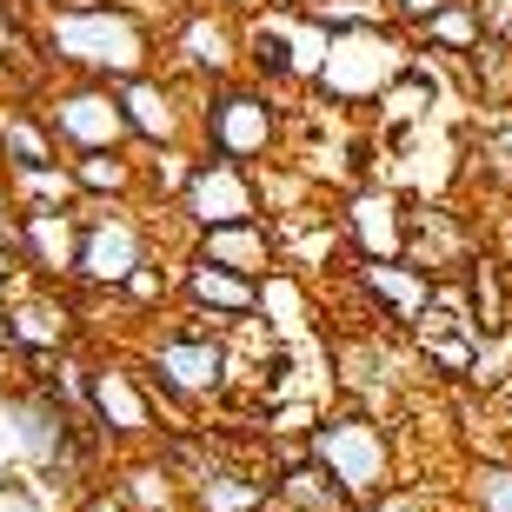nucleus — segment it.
Instances as JSON below:
<instances>
[{
  "instance_id": "19",
  "label": "nucleus",
  "mask_w": 512,
  "mask_h": 512,
  "mask_svg": "<svg viewBox=\"0 0 512 512\" xmlns=\"http://www.w3.org/2000/svg\"><path fill=\"white\" fill-rule=\"evenodd\" d=\"M360 286L380 300L386 320H426V306H433V273H419L413 260H373L360 266Z\"/></svg>"
},
{
  "instance_id": "9",
  "label": "nucleus",
  "mask_w": 512,
  "mask_h": 512,
  "mask_svg": "<svg viewBox=\"0 0 512 512\" xmlns=\"http://www.w3.org/2000/svg\"><path fill=\"white\" fill-rule=\"evenodd\" d=\"M167 54H173V74L193 80V87L207 94V87H220V80H233L247 67V20L227 14V7H213V0H200V7L180 14Z\"/></svg>"
},
{
  "instance_id": "11",
  "label": "nucleus",
  "mask_w": 512,
  "mask_h": 512,
  "mask_svg": "<svg viewBox=\"0 0 512 512\" xmlns=\"http://www.w3.org/2000/svg\"><path fill=\"white\" fill-rule=\"evenodd\" d=\"M180 220H187L193 233L240 227V220H266L260 173L233 167V160H207V153H200V167H193L187 193H180Z\"/></svg>"
},
{
  "instance_id": "33",
  "label": "nucleus",
  "mask_w": 512,
  "mask_h": 512,
  "mask_svg": "<svg viewBox=\"0 0 512 512\" xmlns=\"http://www.w3.org/2000/svg\"><path fill=\"white\" fill-rule=\"evenodd\" d=\"M74 512H133V506L114 493V486H94V493H80V506H74Z\"/></svg>"
},
{
  "instance_id": "5",
  "label": "nucleus",
  "mask_w": 512,
  "mask_h": 512,
  "mask_svg": "<svg viewBox=\"0 0 512 512\" xmlns=\"http://www.w3.org/2000/svg\"><path fill=\"white\" fill-rule=\"evenodd\" d=\"M419 60L413 34L399 27H360V34H333L326 40V60L306 94L326 100V107H380V94L393 87L406 67Z\"/></svg>"
},
{
  "instance_id": "24",
  "label": "nucleus",
  "mask_w": 512,
  "mask_h": 512,
  "mask_svg": "<svg viewBox=\"0 0 512 512\" xmlns=\"http://www.w3.org/2000/svg\"><path fill=\"white\" fill-rule=\"evenodd\" d=\"M193 167H200V147H160L140 160V193H153V200H173L180 207V193H187Z\"/></svg>"
},
{
  "instance_id": "17",
  "label": "nucleus",
  "mask_w": 512,
  "mask_h": 512,
  "mask_svg": "<svg viewBox=\"0 0 512 512\" xmlns=\"http://www.w3.org/2000/svg\"><path fill=\"white\" fill-rule=\"evenodd\" d=\"M34 167H67L54 127L40 120L34 94H7L0 100V173H34Z\"/></svg>"
},
{
  "instance_id": "30",
  "label": "nucleus",
  "mask_w": 512,
  "mask_h": 512,
  "mask_svg": "<svg viewBox=\"0 0 512 512\" xmlns=\"http://www.w3.org/2000/svg\"><path fill=\"white\" fill-rule=\"evenodd\" d=\"M473 7H479V27H486V40L512 47V0H473Z\"/></svg>"
},
{
  "instance_id": "28",
  "label": "nucleus",
  "mask_w": 512,
  "mask_h": 512,
  "mask_svg": "<svg viewBox=\"0 0 512 512\" xmlns=\"http://www.w3.org/2000/svg\"><path fill=\"white\" fill-rule=\"evenodd\" d=\"M114 300H127V306H173L180 300V273H167V266L153 260V266H140V273L120 286Z\"/></svg>"
},
{
  "instance_id": "29",
  "label": "nucleus",
  "mask_w": 512,
  "mask_h": 512,
  "mask_svg": "<svg viewBox=\"0 0 512 512\" xmlns=\"http://www.w3.org/2000/svg\"><path fill=\"white\" fill-rule=\"evenodd\" d=\"M360 512H439V493L426 486V479H399V486H386V493H373Z\"/></svg>"
},
{
  "instance_id": "14",
  "label": "nucleus",
  "mask_w": 512,
  "mask_h": 512,
  "mask_svg": "<svg viewBox=\"0 0 512 512\" xmlns=\"http://www.w3.org/2000/svg\"><path fill=\"white\" fill-rule=\"evenodd\" d=\"M180 306L187 313H200V320H213L220 333H233V326L260 320V280H240V273H227V266H207V260H180Z\"/></svg>"
},
{
  "instance_id": "3",
  "label": "nucleus",
  "mask_w": 512,
  "mask_h": 512,
  "mask_svg": "<svg viewBox=\"0 0 512 512\" xmlns=\"http://www.w3.org/2000/svg\"><path fill=\"white\" fill-rule=\"evenodd\" d=\"M286 127H293V107L273 87L233 74V80L200 94L193 147L207 153V160H233V167H273V160H286Z\"/></svg>"
},
{
  "instance_id": "31",
  "label": "nucleus",
  "mask_w": 512,
  "mask_h": 512,
  "mask_svg": "<svg viewBox=\"0 0 512 512\" xmlns=\"http://www.w3.org/2000/svg\"><path fill=\"white\" fill-rule=\"evenodd\" d=\"M0 240L20 247V200H14V187H7V173H0Z\"/></svg>"
},
{
  "instance_id": "15",
  "label": "nucleus",
  "mask_w": 512,
  "mask_h": 512,
  "mask_svg": "<svg viewBox=\"0 0 512 512\" xmlns=\"http://www.w3.org/2000/svg\"><path fill=\"white\" fill-rule=\"evenodd\" d=\"M346 233V253L353 266H373V260H406V213L386 187H353L346 213H333Z\"/></svg>"
},
{
  "instance_id": "2",
  "label": "nucleus",
  "mask_w": 512,
  "mask_h": 512,
  "mask_svg": "<svg viewBox=\"0 0 512 512\" xmlns=\"http://www.w3.org/2000/svg\"><path fill=\"white\" fill-rule=\"evenodd\" d=\"M140 373L153 386V406H167L187 426L200 406H213V399L227 393L233 340L213 320H200V313H180V320L153 326L147 340H140Z\"/></svg>"
},
{
  "instance_id": "12",
  "label": "nucleus",
  "mask_w": 512,
  "mask_h": 512,
  "mask_svg": "<svg viewBox=\"0 0 512 512\" xmlns=\"http://www.w3.org/2000/svg\"><path fill=\"white\" fill-rule=\"evenodd\" d=\"M7 340L14 360H67L80 340V306L67 300V286H20L7 300Z\"/></svg>"
},
{
  "instance_id": "26",
  "label": "nucleus",
  "mask_w": 512,
  "mask_h": 512,
  "mask_svg": "<svg viewBox=\"0 0 512 512\" xmlns=\"http://www.w3.org/2000/svg\"><path fill=\"white\" fill-rule=\"evenodd\" d=\"M466 512H512V453L466 466Z\"/></svg>"
},
{
  "instance_id": "18",
  "label": "nucleus",
  "mask_w": 512,
  "mask_h": 512,
  "mask_svg": "<svg viewBox=\"0 0 512 512\" xmlns=\"http://www.w3.org/2000/svg\"><path fill=\"white\" fill-rule=\"evenodd\" d=\"M266 506H273V473L200 466L187 486V512H266Z\"/></svg>"
},
{
  "instance_id": "20",
  "label": "nucleus",
  "mask_w": 512,
  "mask_h": 512,
  "mask_svg": "<svg viewBox=\"0 0 512 512\" xmlns=\"http://www.w3.org/2000/svg\"><path fill=\"white\" fill-rule=\"evenodd\" d=\"M413 34V47H426L433 60H466L486 47V27H479V7L473 0H446L439 14H426L419 27H406Z\"/></svg>"
},
{
  "instance_id": "34",
  "label": "nucleus",
  "mask_w": 512,
  "mask_h": 512,
  "mask_svg": "<svg viewBox=\"0 0 512 512\" xmlns=\"http://www.w3.org/2000/svg\"><path fill=\"white\" fill-rule=\"evenodd\" d=\"M213 7H227V14H247V7H260V0H213Z\"/></svg>"
},
{
  "instance_id": "32",
  "label": "nucleus",
  "mask_w": 512,
  "mask_h": 512,
  "mask_svg": "<svg viewBox=\"0 0 512 512\" xmlns=\"http://www.w3.org/2000/svg\"><path fill=\"white\" fill-rule=\"evenodd\" d=\"M439 7H446V0H386V14H393L399 27H419V20L439 14Z\"/></svg>"
},
{
  "instance_id": "8",
  "label": "nucleus",
  "mask_w": 512,
  "mask_h": 512,
  "mask_svg": "<svg viewBox=\"0 0 512 512\" xmlns=\"http://www.w3.org/2000/svg\"><path fill=\"white\" fill-rule=\"evenodd\" d=\"M140 266H153V227L140 220V207H133V200L87 207V220H80V273H74V286L120 293Z\"/></svg>"
},
{
  "instance_id": "27",
  "label": "nucleus",
  "mask_w": 512,
  "mask_h": 512,
  "mask_svg": "<svg viewBox=\"0 0 512 512\" xmlns=\"http://www.w3.org/2000/svg\"><path fill=\"white\" fill-rule=\"evenodd\" d=\"M306 20H313V27H326V34H360V27H393V14H386V0H313V7H306Z\"/></svg>"
},
{
  "instance_id": "36",
  "label": "nucleus",
  "mask_w": 512,
  "mask_h": 512,
  "mask_svg": "<svg viewBox=\"0 0 512 512\" xmlns=\"http://www.w3.org/2000/svg\"><path fill=\"white\" fill-rule=\"evenodd\" d=\"M7 87H14V67H7V54H0V100H7Z\"/></svg>"
},
{
  "instance_id": "1",
  "label": "nucleus",
  "mask_w": 512,
  "mask_h": 512,
  "mask_svg": "<svg viewBox=\"0 0 512 512\" xmlns=\"http://www.w3.org/2000/svg\"><path fill=\"white\" fill-rule=\"evenodd\" d=\"M40 67H60L67 80H140L160 74V34L127 0H47L40 20Z\"/></svg>"
},
{
  "instance_id": "21",
  "label": "nucleus",
  "mask_w": 512,
  "mask_h": 512,
  "mask_svg": "<svg viewBox=\"0 0 512 512\" xmlns=\"http://www.w3.org/2000/svg\"><path fill=\"white\" fill-rule=\"evenodd\" d=\"M80 180V200L87 207H114V200H140V160L127 153H87V160H67Z\"/></svg>"
},
{
  "instance_id": "35",
  "label": "nucleus",
  "mask_w": 512,
  "mask_h": 512,
  "mask_svg": "<svg viewBox=\"0 0 512 512\" xmlns=\"http://www.w3.org/2000/svg\"><path fill=\"white\" fill-rule=\"evenodd\" d=\"M0 353H14V340H7V300H0Z\"/></svg>"
},
{
  "instance_id": "25",
  "label": "nucleus",
  "mask_w": 512,
  "mask_h": 512,
  "mask_svg": "<svg viewBox=\"0 0 512 512\" xmlns=\"http://www.w3.org/2000/svg\"><path fill=\"white\" fill-rule=\"evenodd\" d=\"M7 187H14L20 207H87L80 200V180L74 167H34V173H7Z\"/></svg>"
},
{
  "instance_id": "22",
  "label": "nucleus",
  "mask_w": 512,
  "mask_h": 512,
  "mask_svg": "<svg viewBox=\"0 0 512 512\" xmlns=\"http://www.w3.org/2000/svg\"><path fill=\"white\" fill-rule=\"evenodd\" d=\"M306 273H293V266H280V273H266L260 280V326L266 333H300L306 326Z\"/></svg>"
},
{
  "instance_id": "7",
  "label": "nucleus",
  "mask_w": 512,
  "mask_h": 512,
  "mask_svg": "<svg viewBox=\"0 0 512 512\" xmlns=\"http://www.w3.org/2000/svg\"><path fill=\"white\" fill-rule=\"evenodd\" d=\"M87 419H94V433L114 453L160 446V406H153V386L140 373V360H120V353L87 360Z\"/></svg>"
},
{
  "instance_id": "16",
  "label": "nucleus",
  "mask_w": 512,
  "mask_h": 512,
  "mask_svg": "<svg viewBox=\"0 0 512 512\" xmlns=\"http://www.w3.org/2000/svg\"><path fill=\"white\" fill-rule=\"evenodd\" d=\"M193 260L207 266H227L240 280H266L286 266V240L273 220H240V227H213V233H193Z\"/></svg>"
},
{
  "instance_id": "10",
  "label": "nucleus",
  "mask_w": 512,
  "mask_h": 512,
  "mask_svg": "<svg viewBox=\"0 0 512 512\" xmlns=\"http://www.w3.org/2000/svg\"><path fill=\"white\" fill-rule=\"evenodd\" d=\"M120 107L133 127V153L193 147V133H200V87H180V74L120 80Z\"/></svg>"
},
{
  "instance_id": "6",
  "label": "nucleus",
  "mask_w": 512,
  "mask_h": 512,
  "mask_svg": "<svg viewBox=\"0 0 512 512\" xmlns=\"http://www.w3.org/2000/svg\"><path fill=\"white\" fill-rule=\"evenodd\" d=\"M34 107H40V120L54 127V140H60L67 160H87V153H127L133 147L120 87H107V80H54V87L34 94Z\"/></svg>"
},
{
  "instance_id": "4",
  "label": "nucleus",
  "mask_w": 512,
  "mask_h": 512,
  "mask_svg": "<svg viewBox=\"0 0 512 512\" xmlns=\"http://www.w3.org/2000/svg\"><path fill=\"white\" fill-rule=\"evenodd\" d=\"M306 459H313L353 506H366V499L386 493V486H399V439H393V426H386L380 413H360V406L320 413V426L306 433Z\"/></svg>"
},
{
  "instance_id": "13",
  "label": "nucleus",
  "mask_w": 512,
  "mask_h": 512,
  "mask_svg": "<svg viewBox=\"0 0 512 512\" xmlns=\"http://www.w3.org/2000/svg\"><path fill=\"white\" fill-rule=\"evenodd\" d=\"M87 207H20V260L40 286H74Z\"/></svg>"
},
{
  "instance_id": "23",
  "label": "nucleus",
  "mask_w": 512,
  "mask_h": 512,
  "mask_svg": "<svg viewBox=\"0 0 512 512\" xmlns=\"http://www.w3.org/2000/svg\"><path fill=\"white\" fill-rule=\"evenodd\" d=\"M466 67V94L479 100V107H512V47H499V40H486L479 54H466L459 60Z\"/></svg>"
}]
</instances>
